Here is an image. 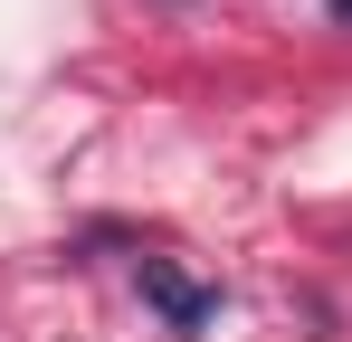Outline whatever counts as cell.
<instances>
[{
	"instance_id": "obj_1",
	"label": "cell",
	"mask_w": 352,
	"mask_h": 342,
	"mask_svg": "<svg viewBox=\"0 0 352 342\" xmlns=\"http://www.w3.org/2000/svg\"><path fill=\"white\" fill-rule=\"evenodd\" d=\"M133 285H143V304H153L172 333H210V314H219V295H210V285H190L181 266H162V257H143Z\"/></svg>"
}]
</instances>
